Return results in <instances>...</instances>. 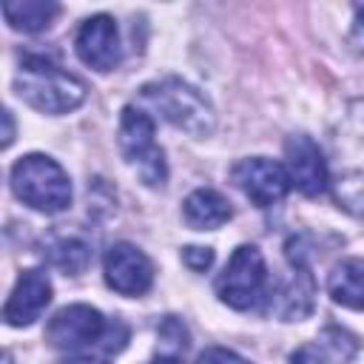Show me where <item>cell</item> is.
I'll use <instances>...</instances> for the list:
<instances>
[{
    "mask_svg": "<svg viewBox=\"0 0 364 364\" xmlns=\"http://www.w3.org/2000/svg\"><path fill=\"white\" fill-rule=\"evenodd\" d=\"M230 202L213 188H196L182 202V219L193 230H216L225 222H230Z\"/></svg>",
    "mask_w": 364,
    "mask_h": 364,
    "instance_id": "obj_14",
    "label": "cell"
},
{
    "mask_svg": "<svg viewBox=\"0 0 364 364\" xmlns=\"http://www.w3.org/2000/svg\"><path fill=\"white\" fill-rule=\"evenodd\" d=\"M230 182L256 208H273L293 188L284 162H276L270 156H245V159H239L230 168Z\"/></svg>",
    "mask_w": 364,
    "mask_h": 364,
    "instance_id": "obj_8",
    "label": "cell"
},
{
    "mask_svg": "<svg viewBox=\"0 0 364 364\" xmlns=\"http://www.w3.org/2000/svg\"><path fill=\"white\" fill-rule=\"evenodd\" d=\"M216 296L230 310H259L270 299V273L256 245H239L216 276Z\"/></svg>",
    "mask_w": 364,
    "mask_h": 364,
    "instance_id": "obj_7",
    "label": "cell"
},
{
    "mask_svg": "<svg viewBox=\"0 0 364 364\" xmlns=\"http://www.w3.org/2000/svg\"><path fill=\"white\" fill-rule=\"evenodd\" d=\"M74 51L88 68H94L100 74L114 71L119 65V60H122V43H119L117 20L111 14L85 17L82 26L77 28Z\"/></svg>",
    "mask_w": 364,
    "mask_h": 364,
    "instance_id": "obj_10",
    "label": "cell"
},
{
    "mask_svg": "<svg viewBox=\"0 0 364 364\" xmlns=\"http://www.w3.org/2000/svg\"><path fill=\"white\" fill-rule=\"evenodd\" d=\"M51 296H54V290H51V279L46 270H37V267L23 270L9 293L6 307H3V321L9 327L34 324L51 304Z\"/></svg>",
    "mask_w": 364,
    "mask_h": 364,
    "instance_id": "obj_12",
    "label": "cell"
},
{
    "mask_svg": "<svg viewBox=\"0 0 364 364\" xmlns=\"http://www.w3.org/2000/svg\"><path fill=\"white\" fill-rule=\"evenodd\" d=\"M290 364H327V355L318 344H301L299 350H293Z\"/></svg>",
    "mask_w": 364,
    "mask_h": 364,
    "instance_id": "obj_21",
    "label": "cell"
},
{
    "mask_svg": "<svg viewBox=\"0 0 364 364\" xmlns=\"http://www.w3.org/2000/svg\"><path fill=\"white\" fill-rule=\"evenodd\" d=\"M191 347V330L176 316H162L156 324V347L148 364H182Z\"/></svg>",
    "mask_w": 364,
    "mask_h": 364,
    "instance_id": "obj_18",
    "label": "cell"
},
{
    "mask_svg": "<svg viewBox=\"0 0 364 364\" xmlns=\"http://www.w3.org/2000/svg\"><path fill=\"white\" fill-rule=\"evenodd\" d=\"M330 193L336 205L364 219V97L350 100L330 131Z\"/></svg>",
    "mask_w": 364,
    "mask_h": 364,
    "instance_id": "obj_1",
    "label": "cell"
},
{
    "mask_svg": "<svg viewBox=\"0 0 364 364\" xmlns=\"http://www.w3.org/2000/svg\"><path fill=\"white\" fill-rule=\"evenodd\" d=\"M117 145L125 165L139 176L145 188H165L168 182V162L165 151L156 142V122L142 105H125L117 125Z\"/></svg>",
    "mask_w": 364,
    "mask_h": 364,
    "instance_id": "obj_6",
    "label": "cell"
},
{
    "mask_svg": "<svg viewBox=\"0 0 364 364\" xmlns=\"http://www.w3.org/2000/svg\"><path fill=\"white\" fill-rule=\"evenodd\" d=\"M3 125H6V131H3V148H9L14 142V119H11V111L9 108L3 111Z\"/></svg>",
    "mask_w": 364,
    "mask_h": 364,
    "instance_id": "obj_23",
    "label": "cell"
},
{
    "mask_svg": "<svg viewBox=\"0 0 364 364\" xmlns=\"http://www.w3.org/2000/svg\"><path fill=\"white\" fill-rule=\"evenodd\" d=\"M60 364H108L105 358H100V355H88V353H77V355H68V358H63Z\"/></svg>",
    "mask_w": 364,
    "mask_h": 364,
    "instance_id": "obj_22",
    "label": "cell"
},
{
    "mask_svg": "<svg viewBox=\"0 0 364 364\" xmlns=\"http://www.w3.org/2000/svg\"><path fill=\"white\" fill-rule=\"evenodd\" d=\"M14 94L34 111L60 117L85 102L88 85L77 74L57 65L51 57L26 54L14 74Z\"/></svg>",
    "mask_w": 364,
    "mask_h": 364,
    "instance_id": "obj_2",
    "label": "cell"
},
{
    "mask_svg": "<svg viewBox=\"0 0 364 364\" xmlns=\"http://www.w3.org/2000/svg\"><path fill=\"white\" fill-rule=\"evenodd\" d=\"M327 293L336 304L364 313V259H344L327 273Z\"/></svg>",
    "mask_w": 364,
    "mask_h": 364,
    "instance_id": "obj_16",
    "label": "cell"
},
{
    "mask_svg": "<svg viewBox=\"0 0 364 364\" xmlns=\"http://www.w3.org/2000/svg\"><path fill=\"white\" fill-rule=\"evenodd\" d=\"M102 276L105 284L119 296H145L154 284V264L151 259L131 242H114L102 256Z\"/></svg>",
    "mask_w": 364,
    "mask_h": 364,
    "instance_id": "obj_9",
    "label": "cell"
},
{
    "mask_svg": "<svg viewBox=\"0 0 364 364\" xmlns=\"http://www.w3.org/2000/svg\"><path fill=\"white\" fill-rule=\"evenodd\" d=\"M128 336L131 330L122 318H105L97 307L82 301L60 307L46 324V341L54 350H68V353H80L88 347H97L108 355L122 353Z\"/></svg>",
    "mask_w": 364,
    "mask_h": 364,
    "instance_id": "obj_3",
    "label": "cell"
},
{
    "mask_svg": "<svg viewBox=\"0 0 364 364\" xmlns=\"http://www.w3.org/2000/svg\"><path fill=\"white\" fill-rule=\"evenodd\" d=\"M284 168L290 185L304 196H318L330 188L327 156L307 134H290L284 139Z\"/></svg>",
    "mask_w": 364,
    "mask_h": 364,
    "instance_id": "obj_11",
    "label": "cell"
},
{
    "mask_svg": "<svg viewBox=\"0 0 364 364\" xmlns=\"http://www.w3.org/2000/svg\"><path fill=\"white\" fill-rule=\"evenodd\" d=\"M139 102L154 108L165 122L191 134L193 139H205L216 128V111L210 100L179 77H162L145 82L139 88Z\"/></svg>",
    "mask_w": 364,
    "mask_h": 364,
    "instance_id": "obj_4",
    "label": "cell"
},
{
    "mask_svg": "<svg viewBox=\"0 0 364 364\" xmlns=\"http://www.w3.org/2000/svg\"><path fill=\"white\" fill-rule=\"evenodd\" d=\"M60 14V6L51 0H6L3 3V17L14 31H43L51 26V20Z\"/></svg>",
    "mask_w": 364,
    "mask_h": 364,
    "instance_id": "obj_17",
    "label": "cell"
},
{
    "mask_svg": "<svg viewBox=\"0 0 364 364\" xmlns=\"http://www.w3.org/2000/svg\"><path fill=\"white\" fill-rule=\"evenodd\" d=\"M182 262H185L193 273H205V270H210V264H213V247H196V245L182 247Z\"/></svg>",
    "mask_w": 364,
    "mask_h": 364,
    "instance_id": "obj_20",
    "label": "cell"
},
{
    "mask_svg": "<svg viewBox=\"0 0 364 364\" xmlns=\"http://www.w3.org/2000/svg\"><path fill=\"white\" fill-rule=\"evenodd\" d=\"M193 364H250L245 355H239L236 350L228 347H205Z\"/></svg>",
    "mask_w": 364,
    "mask_h": 364,
    "instance_id": "obj_19",
    "label": "cell"
},
{
    "mask_svg": "<svg viewBox=\"0 0 364 364\" xmlns=\"http://www.w3.org/2000/svg\"><path fill=\"white\" fill-rule=\"evenodd\" d=\"M91 242L77 233H51L43 245V259L65 276H80L91 264Z\"/></svg>",
    "mask_w": 364,
    "mask_h": 364,
    "instance_id": "obj_15",
    "label": "cell"
},
{
    "mask_svg": "<svg viewBox=\"0 0 364 364\" xmlns=\"http://www.w3.org/2000/svg\"><path fill=\"white\" fill-rule=\"evenodd\" d=\"M313 296H316V282L310 267H293L290 279L282 282L279 290L270 287L267 307L282 321H301L304 316L313 313Z\"/></svg>",
    "mask_w": 364,
    "mask_h": 364,
    "instance_id": "obj_13",
    "label": "cell"
},
{
    "mask_svg": "<svg viewBox=\"0 0 364 364\" xmlns=\"http://www.w3.org/2000/svg\"><path fill=\"white\" fill-rule=\"evenodd\" d=\"M9 182H11V193L31 210L54 216V213H63L71 208V196H74L71 179H68L65 168L46 154L20 156L11 165Z\"/></svg>",
    "mask_w": 364,
    "mask_h": 364,
    "instance_id": "obj_5",
    "label": "cell"
}]
</instances>
